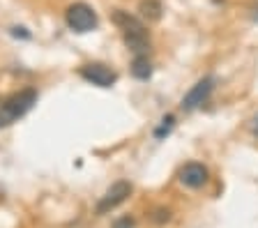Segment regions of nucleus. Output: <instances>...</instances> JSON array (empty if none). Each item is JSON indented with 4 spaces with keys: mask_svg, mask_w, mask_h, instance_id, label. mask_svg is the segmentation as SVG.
Wrapping results in <instances>:
<instances>
[{
    "mask_svg": "<svg viewBox=\"0 0 258 228\" xmlns=\"http://www.w3.org/2000/svg\"><path fill=\"white\" fill-rule=\"evenodd\" d=\"M113 23L122 30L127 49H132L136 55L148 53V49H150V37H148V30H145V26L139 21V19L132 17L129 12L115 10L113 12Z\"/></svg>",
    "mask_w": 258,
    "mask_h": 228,
    "instance_id": "1",
    "label": "nucleus"
},
{
    "mask_svg": "<svg viewBox=\"0 0 258 228\" xmlns=\"http://www.w3.org/2000/svg\"><path fill=\"white\" fill-rule=\"evenodd\" d=\"M37 104V93L35 90H21V93L12 95L3 99V125H12L14 120L23 118L28 111Z\"/></svg>",
    "mask_w": 258,
    "mask_h": 228,
    "instance_id": "2",
    "label": "nucleus"
},
{
    "mask_svg": "<svg viewBox=\"0 0 258 228\" xmlns=\"http://www.w3.org/2000/svg\"><path fill=\"white\" fill-rule=\"evenodd\" d=\"M64 19H67V26L74 30V33H90L97 28V12L92 10L86 3H74V5L67 7L64 12Z\"/></svg>",
    "mask_w": 258,
    "mask_h": 228,
    "instance_id": "3",
    "label": "nucleus"
},
{
    "mask_svg": "<svg viewBox=\"0 0 258 228\" xmlns=\"http://www.w3.org/2000/svg\"><path fill=\"white\" fill-rule=\"evenodd\" d=\"M215 83H217L215 76H203L196 86H191V90H189V93L182 97V102H180L182 111H196L199 106H203V104L210 99L212 90H215Z\"/></svg>",
    "mask_w": 258,
    "mask_h": 228,
    "instance_id": "4",
    "label": "nucleus"
},
{
    "mask_svg": "<svg viewBox=\"0 0 258 228\" xmlns=\"http://www.w3.org/2000/svg\"><path fill=\"white\" fill-rule=\"evenodd\" d=\"M129 194H132V182H127V180H120V182L111 185L106 189V194L97 203V214H106V212L115 210L118 205H122L127 201Z\"/></svg>",
    "mask_w": 258,
    "mask_h": 228,
    "instance_id": "5",
    "label": "nucleus"
},
{
    "mask_svg": "<svg viewBox=\"0 0 258 228\" xmlns=\"http://www.w3.org/2000/svg\"><path fill=\"white\" fill-rule=\"evenodd\" d=\"M81 79H86L88 83L99 88H111L113 83L118 81V74L111 69L108 65H102V62H90V65H83L79 69Z\"/></svg>",
    "mask_w": 258,
    "mask_h": 228,
    "instance_id": "6",
    "label": "nucleus"
},
{
    "mask_svg": "<svg viewBox=\"0 0 258 228\" xmlns=\"http://www.w3.org/2000/svg\"><path fill=\"white\" fill-rule=\"evenodd\" d=\"M208 169H205L203 164L199 162H189L184 164L182 169H180V182H182L184 187H189V189H201V187L208 182Z\"/></svg>",
    "mask_w": 258,
    "mask_h": 228,
    "instance_id": "7",
    "label": "nucleus"
},
{
    "mask_svg": "<svg viewBox=\"0 0 258 228\" xmlns=\"http://www.w3.org/2000/svg\"><path fill=\"white\" fill-rule=\"evenodd\" d=\"M132 74L139 79V81H148L152 76V62L148 60V55H136L134 62H132Z\"/></svg>",
    "mask_w": 258,
    "mask_h": 228,
    "instance_id": "8",
    "label": "nucleus"
},
{
    "mask_svg": "<svg viewBox=\"0 0 258 228\" xmlns=\"http://www.w3.org/2000/svg\"><path fill=\"white\" fill-rule=\"evenodd\" d=\"M141 12H143L145 19H150V21H159L161 19L159 0H141Z\"/></svg>",
    "mask_w": 258,
    "mask_h": 228,
    "instance_id": "9",
    "label": "nucleus"
},
{
    "mask_svg": "<svg viewBox=\"0 0 258 228\" xmlns=\"http://www.w3.org/2000/svg\"><path fill=\"white\" fill-rule=\"evenodd\" d=\"M173 122H175V118H173V115H166V118L161 120V127L155 131V136H157V138H164V136H166L168 131L173 129Z\"/></svg>",
    "mask_w": 258,
    "mask_h": 228,
    "instance_id": "10",
    "label": "nucleus"
},
{
    "mask_svg": "<svg viewBox=\"0 0 258 228\" xmlns=\"http://www.w3.org/2000/svg\"><path fill=\"white\" fill-rule=\"evenodd\" d=\"M113 228H134V219L122 217V219H118V221L113 223Z\"/></svg>",
    "mask_w": 258,
    "mask_h": 228,
    "instance_id": "11",
    "label": "nucleus"
},
{
    "mask_svg": "<svg viewBox=\"0 0 258 228\" xmlns=\"http://www.w3.org/2000/svg\"><path fill=\"white\" fill-rule=\"evenodd\" d=\"M249 131H251V134H253V136H256V138H258V113L253 115L251 120H249Z\"/></svg>",
    "mask_w": 258,
    "mask_h": 228,
    "instance_id": "12",
    "label": "nucleus"
},
{
    "mask_svg": "<svg viewBox=\"0 0 258 228\" xmlns=\"http://www.w3.org/2000/svg\"><path fill=\"white\" fill-rule=\"evenodd\" d=\"M12 35H14V37H19V35H21V37H30V33H26V28H12Z\"/></svg>",
    "mask_w": 258,
    "mask_h": 228,
    "instance_id": "13",
    "label": "nucleus"
},
{
    "mask_svg": "<svg viewBox=\"0 0 258 228\" xmlns=\"http://www.w3.org/2000/svg\"><path fill=\"white\" fill-rule=\"evenodd\" d=\"M0 127H5L3 125V99H0Z\"/></svg>",
    "mask_w": 258,
    "mask_h": 228,
    "instance_id": "14",
    "label": "nucleus"
},
{
    "mask_svg": "<svg viewBox=\"0 0 258 228\" xmlns=\"http://www.w3.org/2000/svg\"><path fill=\"white\" fill-rule=\"evenodd\" d=\"M251 17H253V21H258V7H253V12H251Z\"/></svg>",
    "mask_w": 258,
    "mask_h": 228,
    "instance_id": "15",
    "label": "nucleus"
}]
</instances>
